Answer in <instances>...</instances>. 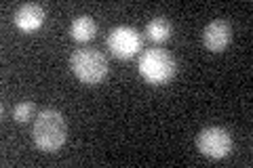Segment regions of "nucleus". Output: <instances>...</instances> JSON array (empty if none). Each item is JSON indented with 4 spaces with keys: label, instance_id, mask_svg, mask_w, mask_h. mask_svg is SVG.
Wrapping results in <instances>:
<instances>
[{
    "label": "nucleus",
    "instance_id": "f257e3e1",
    "mask_svg": "<svg viewBox=\"0 0 253 168\" xmlns=\"http://www.w3.org/2000/svg\"><path fill=\"white\" fill-rule=\"evenodd\" d=\"M32 137L36 147H41L42 151H57L68 137L66 120L57 109H42L34 122Z\"/></svg>",
    "mask_w": 253,
    "mask_h": 168
},
{
    "label": "nucleus",
    "instance_id": "f03ea898",
    "mask_svg": "<svg viewBox=\"0 0 253 168\" xmlns=\"http://www.w3.org/2000/svg\"><path fill=\"white\" fill-rule=\"evenodd\" d=\"M177 61L169 51L163 49H146L139 57V74L150 84H167L175 76Z\"/></svg>",
    "mask_w": 253,
    "mask_h": 168
},
{
    "label": "nucleus",
    "instance_id": "7ed1b4c3",
    "mask_svg": "<svg viewBox=\"0 0 253 168\" xmlns=\"http://www.w3.org/2000/svg\"><path fill=\"white\" fill-rule=\"evenodd\" d=\"M70 67L84 84H97L108 74V61L99 51L81 49L70 57Z\"/></svg>",
    "mask_w": 253,
    "mask_h": 168
},
{
    "label": "nucleus",
    "instance_id": "20e7f679",
    "mask_svg": "<svg viewBox=\"0 0 253 168\" xmlns=\"http://www.w3.org/2000/svg\"><path fill=\"white\" fill-rule=\"evenodd\" d=\"M196 147H199L203 156H207L211 160H219V158H226L232 151V137L221 126H207L196 137Z\"/></svg>",
    "mask_w": 253,
    "mask_h": 168
},
{
    "label": "nucleus",
    "instance_id": "39448f33",
    "mask_svg": "<svg viewBox=\"0 0 253 168\" xmlns=\"http://www.w3.org/2000/svg\"><path fill=\"white\" fill-rule=\"evenodd\" d=\"M108 46L118 59H129L141 49V36L135 28L116 26L108 36Z\"/></svg>",
    "mask_w": 253,
    "mask_h": 168
},
{
    "label": "nucleus",
    "instance_id": "423d86ee",
    "mask_svg": "<svg viewBox=\"0 0 253 168\" xmlns=\"http://www.w3.org/2000/svg\"><path fill=\"white\" fill-rule=\"evenodd\" d=\"M232 40V26L226 19H213L211 23H207V28L203 32V42L209 51L219 53L224 51Z\"/></svg>",
    "mask_w": 253,
    "mask_h": 168
},
{
    "label": "nucleus",
    "instance_id": "0eeeda50",
    "mask_svg": "<svg viewBox=\"0 0 253 168\" xmlns=\"http://www.w3.org/2000/svg\"><path fill=\"white\" fill-rule=\"evenodd\" d=\"M44 17L46 13L41 4L28 2V4H21L17 13H15V26L23 32H34L44 23Z\"/></svg>",
    "mask_w": 253,
    "mask_h": 168
},
{
    "label": "nucleus",
    "instance_id": "6e6552de",
    "mask_svg": "<svg viewBox=\"0 0 253 168\" xmlns=\"http://www.w3.org/2000/svg\"><path fill=\"white\" fill-rule=\"evenodd\" d=\"M72 38L78 40V42H86V40H91L95 34H97V23L93 21V17L89 15H81V17H76L72 21Z\"/></svg>",
    "mask_w": 253,
    "mask_h": 168
},
{
    "label": "nucleus",
    "instance_id": "1a4fd4ad",
    "mask_svg": "<svg viewBox=\"0 0 253 168\" xmlns=\"http://www.w3.org/2000/svg\"><path fill=\"white\" fill-rule=\"evenodd\" d=\"M146 34L150 40H154V42H165V40L173 34V26L167 17H154L148 21Z\"/></svg>",
    "mask_w": 253,
    "mask_h": 168
},
{
    "label": "nucleus",
    "instance_id": "9d476101",
    "mask_svg": "<svg viewBox=\"0 0 253 168\" xmlns=\"http://www.w3.org/2000/svg\"><path fill=\"white\" fill-rule=\"evenodd\" d=\"M32 111H34V103L32 101H21L17 105L13 107V118L17 122H26V120L32 118Z\"/></svg>",
    "mask_w": 253,
    "mask_h": 168
}]
</instances>
